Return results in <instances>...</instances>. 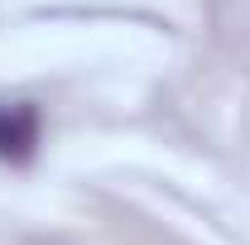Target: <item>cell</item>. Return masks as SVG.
Returning <instances> with one entry per match:
<instances>
[{"instance_id":"obj_1","label":"cell","mask_w":250,"mask_h":245,"mask_svg":"<svg viewBox=\"0 0 250 245\" xmlns=\"http://www.w3.org/2000/svg\"><path fill=\"white\" fill-rule=\"evenodd\" d=\"M39 149V111L29 101H0V159L24 163Z\"/></svg>"}]
</instances>
